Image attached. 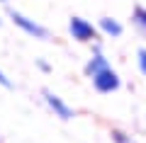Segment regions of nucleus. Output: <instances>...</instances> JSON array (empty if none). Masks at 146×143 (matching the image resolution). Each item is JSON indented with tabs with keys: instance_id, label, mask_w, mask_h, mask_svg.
Instances as JSON below:
<instances>
[{
	"instance_id": "obj_2",
	"label": "nucleus",
	"mask_w": 146,
	"mask_h": 143,
	"mask_svg": "<svg viewBox=\"0 0 146 143\" xmlns=\"http://www.w3.org/2000/svg\"><path fill=\"white\" fill-rule=\"evenodd\" d=\"M10 20L15 22L17 27H20L25 34H29V36H34V39H49V29L46 27H42L39 22H34V20H29L27 15H22V12H15V10H10Z\"/></svg>"
},
{
	"instance_id": "obj_9",
	"label": "nucleus",
	"mask_w": 146,
	"mask_h": 143,
	"mask_svg": "<svg viewBox=\"0 0 146 143\" xmlns=\"http://www.w3.org/2000/svg\"><path fill=\"white\" fill-rule=\"evenodd\" d=\"M136 63H139V71L146 75V49H139L136 51Z\"/></svg>"
},
{
	"instance_id": "obj_5",
	"label": "nucleus",
	"mask_w": 146,
	"mask_h": 143,
	"mask_svg": "<svg viewBox=\"0 0 146 143\" xmlns=\"http://www.w3.org/2000/svg\"><path fill=\"white\" fill-rule=\"evenodd\" d=\"M100 29H102L107 36H122L124 27H122L117 20H112V17H102V20H100Z\"/></svg>"
},
{
	"instance_id": "obj_11",
	"label": "nucleus",
	"mask_w": 146,
	"mask_h": 143,
	"mask_svg": "<svg viewBox=\"0 0 146 143\" xmlns=\"http://www.w3.org/2000/svg\"><path fill=\"white\" fill-rule=\"evenodd\" d=\"M36 66H39V71H44V73H49V71H51V66H49V63L44 61V58H39V61H36Z\"/></svg>"
},
{
	"instance_id": "obj_4",
	"label": "nucleus",
	"mask_w": 146,
	"mask_h": 143,
	"mask_svg": "<svg viewBox=\"0 0 146 143\" xmlns=\"http://www.w3.org/2000/svg\"><path fill=\"white\" fill-rule=\"evenodd\" d=\"M44 102H46V104H49V109H51V112L56 114L58 119H63V121H68V119L76 117V112H73V109L68 107V104L63 102L58 95H54L51 90H44Z\"/></svg>"
},
{
	"instance_id": "obj_10",
	"label": "nucleus",
	"mask_w": 146,
	"mask_h": 143,
	"mask_svg": "<svg viewBox=\"0 0 146 143\" xmlns=\"http://www.w3.org/2000/svg\"><path fill=\"white\" fill-rule=\"evenodd\" d=\"M0 85H3V87H12L10 78H7V75H5V73H3V71H0Z\"/></svg>"
},
{
	"instance_id": "obj_1",
	"label": "nucleus",
	"mask_w": 146,
	"mask_h": 143,
	"mask_svg": "<svg viewBox=\"0 0 146 143\" xmlns=\"http://www.w3.org/2000/svg\"><path fill=\"white\" fill-rule=\"evenodd\" d=\"M90 80H93V87L98 92H102V95H107V92H115L117 87H119V75H117L112 68H102V71H98L95 75H90Z\"/></svg>"
},
{
	"instance_id": "obj_12",
	"label": "nucleus",
	"mask_w": 146,
	"mask_h": 143,
	"mask_svg": "<svg viewBox=\"0 0 146 143\" xmlns=\"http://www.w3.org/2000/svg\"><path fill=\"white\" fill-rule=\"evenodd\" d=\"M0 3H7V0H0Z\"/></svg>"
},
{
	"instance_id": "obj_7",
	"label": "nucleus",
	"mask_w": 146,
	"mask_h": 143,
	"mask_svg": "<svg viewBox=\"0 0 146 143\" xmlns=\"http://www.w3.org/2000/svg\"><path fill=\"white\" fill-rule=\"evenodd\" d=\"M131 22H134V27L141 32V34H146V7L136 5L134 12H131Z\"/></svg>"
},
{
	"instance_id": "obj_8",
	"label": "nucleus",
	"mask_w": 146,
	"mask_h": 143,
	"mask_svg": "<svg viewBox=\"0 0 146 143\" xmlns=\"http://www.w3.org/2000/svg\"><path fill=\"white\" fill-rule=\"evenodd\" d=\"M110 136H112V141H115V143H134V138H131L129 133H124V131H117V129H115L112 133H110Z\"/></svg>"
},
{
	"instance_id": "obj_3",
	"label": "nucleus",
	"mask_w": 146,
	"mask_h": 143,
	"mask_svg": "<svg viewBox=\"0 0 146 143\" xmlns=\"http://www.w3.org/2000/svg\"><path fill=\"white\" fill-rule=\"evenodd\" d=\"M68 32H71V36L76 41H93L95 39V27L88 20H83V17H71Z\"/></svg>"
},
{
	"instance_id": "obj_6",
	"label": "nucleus",
	"mask_w": 146,
	"mask_h": 143,
	"mask_svg": "<svg viewBox=\"0 0 146 143\" xmlns=\"http://www.w3.org/2000/svg\"><path fill=\"white\" fill-rule=\"evenodd\" d=\"M107 58L102 56V53H93V58H90L88 63H85V75H95L98 71H102V68H107Z\"/></svg>"
}]
</instances>
